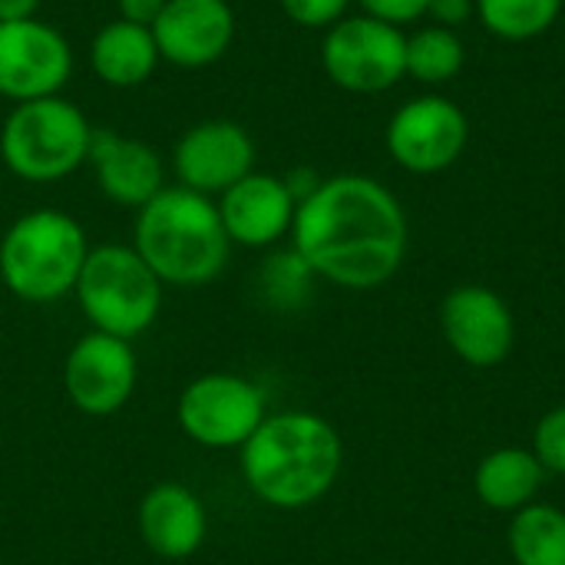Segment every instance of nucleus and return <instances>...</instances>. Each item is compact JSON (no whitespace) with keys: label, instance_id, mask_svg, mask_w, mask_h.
<instances>
[{"label":"nucleus","instance_id":"28","mask_svg":"<svg viewBox=\"0 0 565 565\" xmlns=\"http://www.w3.org/2000/svg\"><path fill=\"white\" fill-rule=\"evenodd\" d=\"M119 3V20L139 23V26H152L166 7V0H116Z\"/></svg>","mask_w":565,"mask_h":565},{"label":"nucleus","instance_id":"7","mask_svg":"<svg viewBox=\"0 0 565 565\" xmlns=\"http://www.w3.org/2000/svg\"><path fill=\"white\" fill-rule=\"evenodd\" d=\"M268 417V397L238 374H202L185 384L175 420L189 440L209 450H242Z\"/></svg>","mask_w":565,"mask_h":565},{"label":"nucleus","instance_id":"18","mask_svg":"<svg viewBox=\"0 0 565 565\" xmlns=\"http://www.w3.org/2000/svg\"><path fill=\"white\" fill-rule=\"evenodd\" d=\"M159 46L152 26H139L129 20L106 23L89 43V66L93 73L116 89L142 86L159 66Z\"/></svg>","mask_w":565,"mask_h":565},{"label":"nucleus","instance_id":"10","mask_svg":"<svg viewBox=\"0 0 565 565\" xmlns=\"http://www.w3.org/2000/svg\"><path fill=\"white\" fill-rule=\"evenodd\" d=\"M73 73V50L50 23H0V96L30 103L56 96Z\"/></svg>","mask_w":565,"mask_h":565},{"label":"nucleus","instance_id":"22","mask_svg":"<svg viewBox=\"0 0 565 565\" xmlns=\"http://www.w3.org/2000/svg\"><path fill=\"white\" fill-rule=\"evenodd\" d=\"M565 0H477L480 23L500 40L543 36L563 13Z\"/></svg>","mask_w":565,"mask_h":565},{"label":"nucleus","instance_id":"14","mask_svg":"<svg viewBox=\"0 0 565 565\" xmlns=\"http://www.w3.org/2000/svg\"><path fill=\"white\" fill-rule=\"evenodd\" d=\"M159 56L199 70L222 60L235 40V13L228 0H166L152 23Z\"/></svg>","mask_w":565,"mask_h":565},{"label":"nucleus","instance_id":"16","mask_svg":"<svg viewBox=\"0 0 565 565\" xmlns=\"http://www.w3.org/2000/svg\"><path fill=\"white\" fill-rule=\"evenodd\" d=\"M86 162L96 175L99 192L116 205L139 212L166 189L159 152L142 139L119 136L116 129H93Z\"/></svg>","mask_w":565,"mask_h":565},{"label":"nucleus","instance_id":"17","mask_svg":"<svg viewBox=\"0 0 565 565\" xmlns=\"http://www.w3.org/2000/svg\"><path fill=\"white\" fill-rule=\"evenodd\" d=\"M139 536L162 559H189L209 536V513L189 487L159 483L139 503Z\"/></svg>","mask_w":565,"mask_h":565},{"label":"nucleus","instance_id":"5","mask_svg":"<svg viewBox=\"0 0 565 565\" xmlns=\"http://www.w3.org/2000/svg\"><path fill=\"white\" fill-rule=\"evenodd\" d=\"M73 295L93 331L122 341L146 334L162 308V281L132 245L89 248Z\"/></svg>","mask_w":565,"mask_h":565},{"label":"nucleus","instance_id":"2","mask_svg":"<svg viewBox=\"0 0 565 565\" xmlns=\"http://www.w3.org/2000/svg\"><path fill=\"white\" fill-rule=\"evenodd\" d=\"M245 487L275 510L318 503L338 480L344 447L338 430L308 411L268 414L242 447Z\"/></svg>","mask_w":565,"mask_h":565},{"label":"nucleus","instance_id":"24","mask_svg":"<svg viewBox=\"0 0 565 565\" xmlns=\"http://www.w3.org/2000/svg\"><path fill=\"white\" fill-rule=\"evenodd\" d=\"M533 454L543 463V470L565 477V404L540 420L536 437H533Z\"/></svg>","mask_w":565,"mask_h":565},{"label":"nucleus","instance_id":"19","mask_svg":"<svg viewBox=\"0 0 565 565\" xmlns=\"http://www.w3.org/2000/svg\"><path fill=\"white\" fill-rule=\"evenodd\" d=\"M543 483V463L533 450L503 447L480 460L473 473V490L490 510H523Z\"/></svg>","mask_w":565,"mask_h":565},{"label":"nucleus","instance_id":"6","mask_svg":"<svg viewBox=\"0 0 565 565\" xmlns=\"http://www.w3.org/2000/svg\"><path fill=\"white\" fill-rule=\"evenodd\" d=\"M93 126L86 116L60 99H30L0 126V159L23 182H56L86 162Z\"/></svg>","mask_w":565,"mask_h":565},{"label":"nucleus","instance_id":"4","mask_svg":"<svg viewBox=\"0 0 565 565\" xmlns=\"http://www.w3.org/2000/svg\"><path fill=\"white\" fill-rule=\"evenodd\" d=\"M89 245L83 225L56 209L20 215L0 238V281L30 305L66 298L86 265Z\"/></svg>","mask_w":565,"mask_h":565},{"label":"nucleus","instance_id":"26","mask_svg":"<svg viewBox=\"0 0 565 565\" xmlns=\"http://www.w3.org/2000/svg\"><path fill=\"white\" fill-rule=\"evenodd\" d=\"M358 3L364 7L367 17L384 20L391 26H404V23H414V20L427 17L430 0H358Z\"/></svg>","mask_w":565,"mask_h":565},{"label":"nucleus","instance_id":"1","mask_svg":"<svg viewBox=\"0 0 565 565\" xmlns=\"http://www.w3.org/2000/svg\"><path fill=\"white\" fill-rule=\"evenodd\" d=\"M291 242L318 278L367 291L397 275L407 255V215L384 182L344 172L321 179L298 202Z\"/></svg>","mask_w":565,"mask_h":565},{"label":"nucleus","instance_id":"30","mask_svg":"<svg viewBox=\"0 0 565 565\" xmlns=\"http://www.w3.org/2000/svg\"><path fill=\"white\" fill-rule=\"evenodd\" d=\"M0 99H3V96H0Z\"/></svg>","mask_w":565,"mask_h":565},{"label":"nucleus","instance_id":"13","mask_svg":"<svg viewBox=\"0 0 565 565\" xmlns=\"http://www.w3.org/2000/svg\"><path fill=\"white\" fill-rule=\"evenodd\" d=\"M440 328L454 354L473 367H493L507 361L516 341V321L510 305L483 285L454 288L444 298Z\"/></svg>","mask_w":565,"mask_h":565},{"label":"nucleus","instance_id":"3","mask_svg":"<svg viewBox=\"0 0 565 565\" xmlns=\"http://www.w3.org/2000/svg\"><path fill=\"white\" fill-rule=\"evenodd\" d=\"M132 248L162 285L199 288L225 271L232 238L209 195L172 185L139 209Z\"/></svg>","mask_w":565,"mask_h":565},{"label":"nucleus","instance_id":"9","mask_svg":"<svg viewBox=\"0 0 565 565\" xmlns=\"http://www.w3.org/2000/svg\"><path fill=\"white\" fill-rule=\"evenodd\" d=\"M470 139L467 113L447 96H417L404 103L387 122L391 159L417 175H434L450 169Z\"/></svg>","mask_w":565,"mask_h":565},{"label":"nucleus","instance_id":"29","mask_svg":"<svg viewBox=\"0 0 565 565\" xmlns=\"http://www.w3.org/2000/svg\"><path fill=\"white\" fill-rule=\"evenodd\" d=\"M40 0H0V23H13V20H30L36 17Z\"/></svg>","mask_w":565,"mask_h":565},{"label":"nucleus","instance_id":"11","mask_svg":"<svg viewBox=\"0 0 565 565\" xmlns=\"http://www.w3.org/2000/svg\"><path fill=\"white\" fill-rule=\"evenodd\" d=\"M139 381V364L132 354V341L89 331L83 334L63 364V387L70 404L89 417L119 414Z\"/></svg>","mask_w":565,"mask_h":565},{"label":"nucleus","instance_id":"25","mask_svg":"<svg viewBox=\"0 0 565 565\" xmlns=\"http://www.w3.org/2000/svg\"><path fill=\"white\" fill-rule=\"evenodd\" d=\"M278 3L298 26H308V30L334 26L338 20H344L351 7V0H278Z\"/></svg>","mask_w":565,"mask_h":565},{"label":"nucleus","instance_id":"27","mask_svg":"<svg viewBox=\"0 0 565 565\" xmlns=\"http://www.w3.org/2000/svg\"><path fill=\"white\" fill-rule=\"evenodd\" d=\"M473 13H477V0H430L427 3V17L437 26H450V30L467 23Z\"/></svg>","mask_w":565,"mask_h":565},{"label":"nucleus","instance_id":"21","mask_svg":"<svg viewBox=\"0 0 565 565\" xmlns=\"http://www.w3.org/2000/svg\"><path fill=\"white\" fill-rule=\"evenodd\" d=\"M467 63V50L457 30L450 26H420L417 33L407 36V76L440 86L450 83Z\"/></svg>","mask_w":565,"mask_h":565},{"label":"nucleus","instance_id":"23","mask_svg":"<svg viewBox=\"0 0 565 565\" xmlns=\"http://www.w3.org/2000/svg\"><path fill=\"white\" fill-rule=\"evenodd\" d=\"M315 271L301 262V255L291 248V252H285V255H275L271 262H268V268H265V285H268V291L278 298V301H295L298 295H301V288L308 285V278H311Z\"/></svg>","mask_w":565,"mask_h":565},{"label":"nucleus","instance_id":"8","mask_svg":"<svg viewBox=\"0 0 565 565\" xmlns=\"http://www.w3.org/2000/svg\"><path fill=\"white\" fill-rule=\"evenodd\" d=\"M321 66L348 93H384L407 76V36L367 13L344 17L324 33Z\"/></svg>","mask_w":565,"mask_h":565},{"label":"nucleus","instance_id":"12","mask_svg":"<svg viewBox=\"0 0 565 565\" xmlns=\"http://www.w3.org/2000/svg\"><path fill=\"white\" fill-rule=\"evenodd\" d=\"M172 166L179 185L212 199L255 172V142L232 119H205L182 132L172 149Z\"/></svg>","mask_w":565,"mask_h":565},{"label":"nucleus","instance_id":"15","mask_svg":"<svg viewBox=\"0 0 565 565\" xmlns=\"http://www.w3.org/2000/svg\"><path fill=\"white\" fill-rule=\"evenodd\" d=\"M215 205L232 245L245 248H268L285 238L298 209L285 179L268 172H248L232 189H225Z\"/></svg>","mask_w":565,"mask_h":565},{"label":"nucleus","instance_id":"20","mask_svg":"<svg viewBox=\"0 0 565 565\" xmlns=\"http://www.w3.org/2000/svg\"><path fill=\"white\" fill-rule=\"evenodd\" d=\"M510 553L516 565H565V513L546 503L516 510L510 526Z\"/></svg>","mask_w":565,"mask_h":565}]
</instances>
